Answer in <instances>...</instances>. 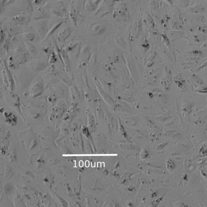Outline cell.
Returning <instances> with one entry per match:
<instances>
[{
  "label": "cell",
  "instance_id": "obj_7",
  "mask_svg": "<svg viewBox=\"0 0 207 207\" xmlns=\"http://www.w3.org/2000/svg\"><path fill=\"white\" fill-rule=\"evenodd\" d=\"M75 9H73L71 10L70 12V17L71 20H72L74 24L75 25H77V15Z\"/></svg>",
  "mask_w": 207,
  "mask_h": 207
},
{
  "label": "cell",
  "instance_id": "obj_9",
  "mask_svg": "<svg viewBox=\"0 0 207 207\" xmlns=\"http://www.w3.org/2000/svg\"><path fill=\"white\" fill-rule=\"evenodd\" d=\"M164 1H166V2H167L168 3L169 5H172V0H164Z\"/></svg>",
  "mask_w": 207,
  "mask_h": 207
},
{
  "label": "cell",
  "instance_id": "obj_2",
  "mask_svg": "<svg viewBox=\"0 0 207 207\" xmlns=\"http://www.w3.org/2000/svg\"><path fill=\"white\" fill-rule=\"evenodd\" d=\"M32 16L33 19L39 20L40 19L47 18L48 15V12L44 8L39 7L33 12Z\"/></svg>",
  "mask_w": 207,
  "mask_h": 207
},
{
  "label": "cell",
  "instance_id": "obj_3",
  "mask_svg": "<svg viewBox=\"0 0 207 207\" xmlns=\"http://www.w3.org/2000/svg\"><path fill=\"white\" fill-rule=\"evenodd\" d=\"M72 30L70 27L67 26L61 30L58 34V39L60 42H64L71 33Z\"/></svg>",
  "mask_w": 207,
  "mask_h": 207
},
{
  "label": "cell",
  "instance_id": "obj_4",
  "mask_svg": "<svg viewBox=\"0 0 207 207\" xmlns=\"http://www.w3.org/2000/svg\"><path fill=\"white\" fill-rule=\"evenodd\" d=\"M12 20L16 24L23 25L26 23L28 19L24 14H20L14 16L11 18Z\"/></svg>",
  "mask_w": 207,
  "mask_h": 207
},
{
  "label": "cell",
  "instance_id": "obj_1",
  "mask_svg": "<svg viewBox=\"0 0 207 207\" xmlns=\"http://www.w3.org/2000/svg\"><path fill=\"white\" fill-rule=\"evenodd\" d=\"M46 19H40L37 20L36 23V30L40 38L44 40L49 31L48 27V20Z\"/></svg>",
  "mask_w": 207,
  "mask_h": 207
},
{
  "label": "cell",
  "instance_id": "obj_8",
  "mask_svg": "<svg viewBox=\"0 0 207 207\" xmlns=\"http://www.w3.org/2000/svg\"><path fill=\"white\" fill-rule=\"evenodd\" d=\"M16 1V0H7L5 6H8V5H11V4L13 3Z\"/></svg>",
  "mask_w": 207,
  "mask_h": 207
},
{
  "label": "cell",
  "instance_id": "obj_6",
  "mask_svg": "<svg viewBox=\"0 0 207 207\" xmlns=\"http://www.w3.org/2000/svg\"><path fill=\"white\" fill-rule=\"evenodd\" d=\"M64 21H60L59 22H58V23L54 24L53 26H52V27L49 30L48 33L46 35L45 38H44V40L47 39L48 38V37H49V36H50L51 35V34H52L53 33H54V32L58 28L60 27V26L63 23Z\"/></svg>",
  "mask_w": 207,
  "mask_h": 207
},
{
  "label": "cell",
  "instance_id": "obj_5",
  "mask_svg": "<svg viewBox=\"0 0 207 207\" xmlns=\"http://www.w3.org/2000/svg\"><path fill=\"white\" fill-rule=\"evenodd\" d=\"M23 36L27 41L30 42H35L38 39L36 34L31 32H25L23 33Z\"/></svg>",
  "mask_w": 207,
  "mask_h": 207
}]
</instances>
